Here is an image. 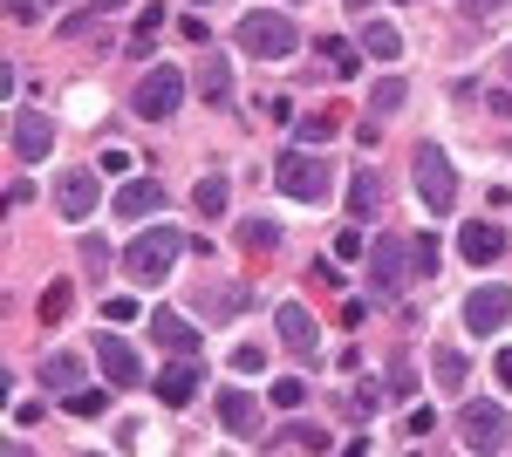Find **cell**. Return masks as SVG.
<instances>
[{
	"instance_id": "30bf717a",
	"label": "cell",
	"mask_w": 512,
	"mask_h": 457,
	"mask_svg": "<svg viewBox=\"0 0 512 457\" xmlns=\"http://www.w3.org/2000/svg\"><path fill=\"white\" fill-rule=\"evenodd\" d=\"M7 151L28 157V164L48 157V151H55V123H48L41 110H14V123H7Z\"/></svg>"
},
{
	"instance_id": "3957f363",
	"label": "cell",
	"mask_w": 512,
	"mask_h": 457,
	"mask_svg": "<svg viewBox=\"0 0 512 457\" xmlns=\"http://www.w3.org/2000/svg\"><path fill=\"white\" fill-rule=\"evenodd\" d=\"M178 253H192V239L171 226H151L130 239V253H123V267H130V280H144V287H158V280H171V267H178Z\"/></svg>"
},
{
	"instance_id": "6da1fadb",
	"label": "cell",
	"mask_w": 512,
	"mask_h": 457,
	"mask_svg": "<svg viewBox=\"0 0 512 457\" xmlns=\"http://www.w3.org/2000/svg\"><path fill=\"white\" fill-rule=\"evenodd\" d=\"M239 48H246L253 62H287V55L301 48V28H294V14H280V7H253V14H239Z\"/></svg>"
},
{
	"instance_id": "8fae6325",
	"label": "cell",
	"mask_w": 512,
	"mask_h": 457,
	"mask_svg": "<svg viewBox=\"0 0 512 457\" xmlns=\"http://www.w3.org/2000/svg\"><path fill=\"white\" fill-rule=\"evenodd\" d=\"M96 369L110 376V389H137L144 382V362H137V348L123 335H96Z\"/></svg>"
},
{
	"instance_id": "4dcf8cb0",
	"label": "cell",
	"mask_w": 512,
	"mask_h": 457,
	"mask_svg": "<svg viewBox=\"0 0 512 457\" xmlns=\"http://www.w3.org/2000/svg\"><path fill=\"white\" fill-rule=\"evenodd\" d=\"M103 410H110L103 389H69V417H103Z\"/></svg>"
},
{
	"instance_id": "603a6c76",
	"label": "cell",
	"mask_w": 512,
	"mask_h": 457,
	"mask_svg": "<svg viewBox=\"0 0 512 457\" xmlns=\"http://www.w3.org/2000/svg\"><path fill=\"white\" fill-rule=\"evenodd\" d=\"M69 301H76V287H69V280H48V287H41V301H35L41 328H55V321L69 314Z\"/></svg>"
},
{
	"instance_id": "52a82bcc",
	"label": "cell",
	"mask_w": 512,
	"mask_h": 457,
	"mask_svg": "<svg viewBox=\"0 0 512 457\" xmlns=\"http://www.w3.org/2000/svg\"><path fill=\"white\" fill-rule=\"evenodd\" d=\"M506 410L499 403H465L458 410V437H465V451H506Z\"/></svg>"
},
{
	"instance_id": "7c38bea8",
	"label": "cell",
	"mask_w": 512,
	"mask_h": 457,
	"mask_svg": "<svg viewBox=\"0 0 512 457\" xmlns=\"http://www.w3.org/2000/svg\"><path fill=\"white\" fill-rule=\"evenodd\" d=\"M151 342H158L164 355H198L205 335H198V321H185L178 307H158V314H151Z\"/></svg>"
},
{
	"instance_id": "277c9868",
	"label": "cell",
	"mask_w": 512,
	"mask_h": 457,
	"mask_svg": "<svg viewBox=\"0 0 512 457\" xmlns=\"http://www.w3.org/2000/svg\"><path fill=\"white\" fill-rule=\"evenodd\" d=\"M274 185L287 191V198H301V205H321V198L335 191V171H328V157H315L301 144V151H287L274 164Z\"/></svg>"
},
{
	"instance_id": "7a4b0ae2",
	"label": "cell",
	"mask_w": 512,
	"mask_h": 457,
	"mask_svg": "<svg viewBox=\"0 0 512 457\" xmlns=\"http://www.w3.org/2000/svg\"><path fill=\"white\" fill-rule=\"evenodd\" d=\"M410 280H417V239L383 232V239L369 246V301H396Z\"/></svg>"
},
{
	"instance_id": "cb8c5ba5",
	"label": "cell",
	"mask_w": 512,
	"mask_h": 457,
	"mask_svg": "<svg viewBox=\"0 0 512 457\" xmlns=\"http://www.w3.org/2000/svg\"><path fill=\"white\" fill-rule=\"evenodd\" d=\"M226 198H233V185H226V171H205L198 178V191H192V205L212 219V212H226Z\"/></svg>"
},
{
	"instance_id": "d6986e66",
	"label": "cell",
	"mask_w": 512,
	"mask_h": 457,
	"mask_svg": "<svg viewBox=\"0 0 512 457\" xmlns=\"http://www.w3.org/2000/svg\"><path fill=\"white\" fill-rule=\"evenodd\" d=\"M431 376H437V389H444V396H465L472 369H465V355H458V348H437V355H431Z\"/></svg>"
},
{
	"instance_id": "8992f818",
	"label": "cell",
	"mask_w": 512,
	"mask_h": 457,
	"mask_svg": "<svg viewBox=\"0 0 512 457\" xmlns=\"http://www.w3.org/2000/svg\"><path fill=\"white\" fill-rule=\"evenodd\" d=\"M178 103H185V76H178L171 62H158L151 76L137 82V96H130V110L144 116V123H164V116L178 110Z\"/></svg>"
},
{
	"instance_id": "ba28073f",
	"label": "cell",
	"mask_w": 512,
	"mask_h": 457,
	"mask_svg": "<svg viewBox=\"0 0 512 457\" xmlns=\"http://www.w3.org/2000/svg\"><path fill=\"white\" fill-rule=\"evenodd\" d=\"M506 321H512V287H499V280L472 287V301H465V328H472V335H499Z\"/></svg>"
},
{
	"instance_id": "d4e9b609",
	"label": "cell",
	"mask_w": 512,
	"mask_h": 457,
	"mask_svg": "<svg viewBox=\"0 0 512 457\" xmlns=\"http://www.w3.org/2000/svg\"><path fill=\"white\" fill-rule=\"evenodd\" d=\"M376 205H383V178H376V171H355V185H349V212H355V219H369Z\"/></svg>"
},
{
	"instance_id": "ac0fdd59",
	"label": "cell",
	"mask_w": 512,
	"mask_h": 457,
	"mask_svg": "<svg viewBox=\"0 0 512 457\" xmlns=\"http://www.w3.org/2000/svg\"><path fill=\"white\" fill-rule=\"evenodd\" d=\"M458 253H465L472 267H478V260H499V253H506V232L485 226V219H472V226L458 232Z\"/></svg>"
},
{
	"instance_id": "e575fe53",
	"label": "cell",
	"mask_w": 512,
	"mask_h": 457,
	"mask_svg": "<svg viewBox=\"0 0 512 457\" xmlns=\"http://www.w3.org/2000/svg\"><path fill=\"white\" fill-rule=\"evenodd\" d=\"M403 430H410V437H417V444H424V437H431V430H437L431 403H424V410H410V417H403Z\"/></svg>"
},
{
	"instance_id": "f6af8a7d",
	"label": "cell",
	"mask_w": 512,
	"mask_h": 457,
	"mask_svg": "<svg viewBox=\"0 0 512 457\" xmlns=\"http://www.w3.org/2000/svg\"><path fill=\"white\" fill-rule=\"evenodd\" d=\"M499 69H506V82H512V48H506V55H499Z\"/></svg>"
},
{
	"instance_id": "e0dca14e",
	"label": "cell",
	"mask_w": 512,
	"mask_h": 457,
	"mask_svg": "<svg viewBox=\"0 0 512 457\" xmlns=\"http://www.w3.org/2000/svg\"><path fill=\"white\" fill-rule=\"evenodd\" d=\"M158 396L171 403V410H185V403L198 396V362L192 355H171V369L158 376Z\"/></svg>"
},
{
	"instance_id": "836d02e7",
	"label": "cell",
	"mask_w": 512,
	"mask_h": 457,
	"mask_svg": "<svg viewBox=\"0 0 512 457\" xmlns=\"http://www.w3.org/2000/svg\"><path fill=\"white\" fill-rule=\"evenodd\" d=\"M82 267H110V239H103V232H82Z\"/></svg>"
},
{
	"instance_id": "1f68e13d",
	"label": "cell",
	"mask_w": 512,
	"mask_h": 457,
	"mask_svg": "<svg viewBox=\"0 0 512 457\" xmlns=\"http://www.w3.org/2000/svg\"><path fill=\"white\" fill-rule=\"evenodd\" d=\"M321 48H328V69H335V76H355V69H362V55H355L349 41H321Z\"/></svg>"
},
{
	"instance_id": "4316f807",
	"label": "cell",
	"mask_w": 512,
	"mask_h": 457,
	"mask_svg": "<svg viewBox=\"0 0 512 457\" xmlns=\"http://www.w3.org/2000/svg\"><path fill=\"white\" fill-rule=\"evenodd\" d=\"M239 246H246V253H274L280 226H274V219H239Z\"/></svg>"
},
{
	"instance_id": "d590c367",
	"label": "cell",
	"mask_w": 512,
	"mask_h": 457,
	"mask_svg": "<svg viewBox=\"0 0 512 457\" xmlns=\"http://www.w3.org/2000/svg\"><path fill=\"white\" fill-rule=\"evenodd\" d=\"M233 369H239V376H260V369H267V362H260V348L246 342V348H233Z\"/></svg>"
},
{
	"instance_id": "484cf974",
	"label": "cell",
	"mask_w": 512,
	"mask_h": 457,
	"mask_svg": "<svg viewBox=\"0 0 512 457\" xmlns=\"http://www.w3.org/2000/svg\"><path fill=\"white\" fill-rule=\"evenodd\" d=\"M362 48H369L376 62H396V55H403V35H396L390 21H369V28H362Z\"/></svg>"
},
{
	"instance_id": "4fadbf2b",
	"label": "cell",
	"mask_w": 512,
	"mask_h": 457,
	"mask_svg": "<svg viewBox=\"0 0 512 457\" xmlns=\"http://www.w3.org/2000/svg\"><path fill=\"white\" fill-rule=\"evenodd\" d=\"M198 96H205V110H226V103H233V62H226L219 48L198 55Z\"/></svg>"
},
{
	"instance_id": "ab89813d",
	"label": "cell",
	"mask_w": 512,
	"mask_h": 457,
	"mask_svg": "<svg viewBox=\"0 0 512 457\" xmlns=\"http://www.w3.org/2000/svg\"><path fill=\"white\" fill-rule=\"evenodd\" d=\"M492 376H499V382L512 389V348H499V362H492Z\"/></svg>"
},
{
	"instance_id": "60d3db41",
	"label": "cell",
	"mask_w": 512,
	"mask_h": 457,
	"mask_svg": "<svg viewBox=\"0 0 512 457\" xmlns=\"http://www.w3.org/2000/svg\"><path fill=\"white\" fill-rule=\"evenodd\" d=\"M7 14H14V21H35L41 7H35V0H7Z\"/></svg>"
},
{
	"instance_id": "8d00e7d4",
	"label": "cell",
	"mask_w": 512,
	"mask_h": 457,
	"mask_svg": "<svg viewBox=\"0 0 512 457\" xmlns=\"http://www.w3.org/2000/svg\"><path fill=\"white\" fill-rule=\"evenodd\" d=\"M335 253H342V260H362L369 246H362V232H342V239H335Z\"/></svg>"
},
{
	"instance_id": "9c48e42d",
	"label": "cell",
	"mask_w": 512,
	"mask_h": 457,
	"mask_svg": "<svg viewBox=\"0 0 512 457\" xmlns=\"http://www.w3.org/2000/svg\"><path fill=\"white\" fill-rule=\"evenodd\" d=\"M96 198H103V191H96V171H82V164H69V171L55 178V205H62L69 226H82V219L96 212Z\"/></svg>"
},
{
	"instance_id": "f546056e",
	"label": "cell",
	"mask_w": 512,
	"mask_h": 457,
	"mask_svg": "<svg viewBox=\"0 0 512 457\" xmlns=\"http://www.w3.org/2000/svg\"><path fill=\"white\" fill-rule=\"evenodd\" d=\"M123 0H89V7H82V14H69V21H62V35L76 41V35H89V28H96V21H103V14H117Z\"/></svg>"
},
{
	"instance_id": "44dd1931",
	"label": "cell",
	"mask_w": 512,
	"mask_h": 457,
	"mask_svg": "<svg viewBox=\"0 0 512 457\" xmlns=\"http://www.w3.org/2000/svg\"><path fill=\"white\" fill-rule=\"evenodd\" d=\"M335 130H342V116H335V110L294 116V137H301V144H308V151H321V144H328V137H335Z\"/></svg>"
},
{
	"instance_id": "b9f144b4",
	"label": "cell",
	"mask_w": 512,
	"mask_h": 457,
	"mask_svg": "<svg viewBox=\"0 0 512 457\" xmlns=\"http://www.w3.org/2000/svg\"><path fill=\"white\" fill-rule=\"evenodd\" d=\"M499 7H512V0H465V14H499Z\"/></svg>"
},
{
	"instance_id": "2e32d148",
	"label": "cell",
	"mask_w": 512,
	"mask_h": 457,
	"mask_svg": "<svg viewBox=\"0 0 512 457\" xmlns=\"http://www.w3.org/2000/svg\"><path fill=\"white\" fill-rule=\"evenodd\" d=\"M110 205H117L123 219H151V212H164V185L158 178H123Z\"/></svg>"
},
{
	"instance_id": "5bb4252c",
	"label": "cell",
	"mask_w": 512,
	"mask_h": 457,
	"mask_svg": "<svg viewBox=\"0 0 512 457\" xmlns=\"http://www.w3.org/2000/svg\"><path fill=\"white\" fill-rule=\"evenodd\" d=\"M274 321H280V342L294 348L301 362H315V348H321V335H315V314H308L301 301H287V307L274 314Z\"/></svg>"
},
{
	"instance_id": "d6a6232c",
	"label": "cell",
	"mask_w": 512,
	"mask_h": 457,
	"mask_svg": "<svg viewBox=\"0 0 512 457\" xmlns=\"http://www.w3.org/2000/svg\"><path fill=\"white\" fill-rule=\"evenodd\" d=\"M274 403H280V410H301V403H308V382H301V376H280L274 382Z\"/></svg>"
},
{
	"instance_id": "74e56055",
	"label": "cell",
	"mask_w": 512,
	"mask_h": 457,
	"mask_svg": "<svg viewBox=\"0 0 512 457\" xmlns=\"http://www.w3.org/2000/svg\"><path fill=\"white\" fill-rule=\"evenodd\" d=\"M417 273H437V239H417Z\"/></svg>"
},
{
	"instance_id": "9a60e30c",
	"label": "cell",
	"mask_w": 512,
	"mask_h": 457,
	"mask_svg": "<svg viewBox=\"0 0 512 457\" xmlns=\"http://www.w3.org/2000/svg\"><path fill=\"white\" fill-rule=\"evenodd\" d=\"M219 423L233 430L239 444H253V437H260V403H253L246 389H219Z\"/></svg>"
},
{
	"instance_id": "f35d334b",
	"label": "cell",
	"mask_w": 512,
	"mask_h": 457,
	"mask_svg": "<svg viewBox=\"0 0 512 457\" xmlns=\"http://www.w3.org/2000/svg\"><path fill=\"white\" fill-rule=\"evenodd\" d=\"M383 389H390V396H410V389H417V376H410V369H390V382H383Z\"/></svg>"
},
{
	"instance_id": "7402d4cb",
	"label": "cell",
	"mask_w": 512,
	"mask_h": 457,
	"mask_svg": "<svg viewBox=\"0 0 512 457\" xmlns=\"http://www.w3.org/2000/svg\"><path fill=\"white\" fill-rule=\"evenodd\" d=\"M274 451H328V430H315V423H287L280 437H267Z\"/></svg>"
},
{
	"instance_id": "7bdbcfd3",
	"label": "cell",
	"mask_w": 512,
	"mask_h": 457,
	"mask_svg": "<svg viewBox=\"0 0 512 457\" xmlns=\"http://www.w3.org/2000/svg\"><path fill=\"white\" fill-rule=\"evenodd\" d=\"M492 116H506V123H512V89H499V96H492Z\"/></svg>"
},
{
	"instance_id": "ee69618b",
	"label": "cell",
	"mask_w": 512,
	"mask_h": 457,
	"mask_svg": "<svg viewBox=\"0 0 512 457\" xmlns=\"http://www.w3.org/2000/svg\"><path fill=\"white\" fill-rule=\"evenodd\" d=\"M342 7H349V14H369V0H342Z\"/></svg>"
},
{
	"instance_id": "83f0119b",
	"label": "cell",
	"mask_w": 512,
	"mask_h": 457,
	"mask_svg": "<svg viewBox=\"0 0 512 457\" xmlns=\"http://www.w3.org/2000/svg\"><path fill=\"white\" fill-rule=\"evenodd\" d=\"M246 301H253L246 287H198V307H205V314H239Z\"/></svg>"
},
{
	"instance_id": "ffe728a7",
	"label": "cell",
	"mask_w": 512,
	"mask_h": 457,
	"mask_svg": "<svg viewBox=\"0 0 512 457\" xmlns=\"http://www.w3.org/2000/svg\"><path fill=\"white\" fill-rule=\"evenodd\" d=\"M41 389H48V396L82 389V362H76V355H48V362H41Z\"/></svg>"
},
{
	"instance_id": "bcb514c9",
	"label": "cell",
	"mask_w": 512,
	"mask_h": 457,
	"mask_svg": "<svg viewBox=\"0 0 512 457\" xmlns=\"http://www.w3.org/2000/svg\"><path fill=\"white\" fill-rule=\"evenodd\" d=\"M41 7H69V0H41Z\"/></svg>"
},
{
	"instance_id": "5b68a950",
	"label": "cell",
	"mask_w": 512,
	"mask_h": 457,
	"mask_svg": "<svg viewBox=\"0 0 512 457\" xmlns=\"http://www.w3.org/2000/svg\"><path fill=\"white\" fill-rule=\"evenodd\" d=\"M410 171H417V198H424V212H451V205H458V171H451V157L437 151V144H417Z\"/></svg>"
},
{
	"instance_id": "f1b7e54d",
	"label": "cell",
	"mask_w": 512,
	"mask_h": 457,
	"mask_svg": "<svg viewBox=\"0 0 512 457\" xmlns=\"http://www.w3.org/2000/svg\"><path fill=\"white\" fill-rule=\"evenodd\" d=\"M396 110H403V82H396V76H383L376 89H369V116L383 123V116H396Z\"/></svg>"
}]
</instances>
